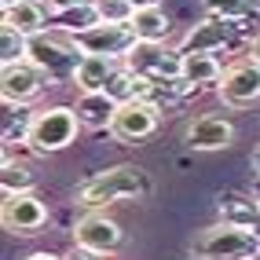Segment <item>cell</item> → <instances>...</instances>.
<instances>
[{
    "label": "cell",
    "instance_id": "1",
    "mask_svg": "<svg viewBox=\"0 0 260 260\" xmlns=\"http://www.w3.org/2000/svg\"><path fill=\"white\" fill-rule=\"evenodd\" d=\"M143 194H150V176L140 165L125 161V165H110V169L95 172V176L81 180L74 190V202L88 213H99L114 202H132V198H143Z\"/></svg>",
    "mask_w": 260,
    "mask_h": 260
},
{
    "label": "cell",
    "instance_id": "2",
    "mask_svg": "<svg viewBox=\"0 0 260 260\" xmlns=\"http://www.w3.org/2000/svg\"><path fill=\"white\" fill-rule=\"evenodd\" d=\"M194 260H256L260 256V235L256 228H242V223H213L202 228L187 242Z\"/></svg>",
    "mask_w": 260,
    "mask_h": 260
},
{
    "label": "cell",
    "instance_id": "3",
    "mask_svg": "<svg viewBox=\"0 0 260 260\" xmlns=\"http://www.w3.org/2000/svg\"><path fill=\"white\" fill-rule=\"evenodd\" d=\"M81 51L74 44L70 33H37V37H29V62L37 66V70L48 77V81H62V77H70L77 74V66H81Z\"/></svg>",
    "mask_w": 260,
    "mask_h": 260
},
{
    "label": "cell",
    "instance_id": "4",
    "mask_svg": "<svg viewBox=\"0 0 260 260\" xmlns=\"http://www.w3.org/2000/svg\"><path fill=\"white\" fill-rule=\"evenodd\" d=\"M77 132H81V117L74 107H48V110H37L29 147L37 154H59L66 147H74Z\"/></svg>",
    "mask_w": 260,
    "mask_h": 260
},
{
    "label": "cell",
    "instance_id": "5",
    "mask_svg": "<svg viewBox=\"0 0 260 260\" xmlns=\"http://www.w3.org/2000/svg\"><path fill=\"white\" fill-rule=\"evenodd\" d=\"M161 125V107H154V103L147 99H132V103H121L114 121H110V136L117 143H143L147 136H154Z\"/></svg>",
    "mask_w": 260,
    "mask_h": 260
},
{
    "label": "cell",
    "instance_id": "6",
    "mask_svg": "<svg viewBox=\"0 0 260 260\" xmlns=\"http://www.w3.org/2000/svg\"><path fill=\"white\" fill-rule=\"evenodd\" d=\"M0 223L4 231L29 238L41 235V228L48 223V205L37 190H22V194H4V205H0Z\"/></svg>",
    "mask_w": 260,
    "mask_h": 260
},
{
    "label": "cell",
    "instance_id": "7",
    "mask_svg": "<svg viewBox=\"0 0 260 260\" xmlns=\"http://www.w3.org/2000/svg\"><path fill=\"white\" fill-rule=\"evenodd\" d=\"M249 29L242 22H223V19H202L194 22L183 41H180V51H209V55H220L223 48H238V41H246Z\"/></svg>",
    "mask_w": 260,
    "mask_h": 260
},
{
    "label": "cell",
    "instance_id": "8",
    "mask_svg": "<svg viewBox=\"0 0 260 260\" xmlns=\"http://www.w3.org/2000/svg\"><path fill=\"white\" fill-rule=\"evenodd\" d=\"M125 66L136 70L140 77H150V81H180L183 77V55L180 51H169L165 44H147V41H140L125 55Z\"/></svg>",
    "mask_w": 260,
    "mask_h": 260
},
{
    "label": "cell",
    "instance_id": "9",
    "mask_svg": "<svg viewBox=\"0 0 260 260\" xmlns=\"http://www.w3.org/2000/svg\"><path fill=\"white\" fill-rule=\"evenodd\" d=\"M74 44L81 55H107V59H125L128 51L140 44L128 26H114V22H99L84 33H74Z\"/></svg>",
    "mask_w": 260,
    "mask_h": 260
},
{
    "label": "cell",
    "instance_id": "10",
    "mask_svg": "<svg viewBox=\"0 0 260 260\" xmlns=\"http://www.w3.org/2000/svg\"><path fill=\"white\" fill-rule=\"evenodd\" d=\"M216 95L223 107L231 110H242V107H253V103L260 99V66L253 59H242L235 66H228L216 84Z\"/></svg>",
    "mask_w": 260,
    "mask_h": 260
},
{
    "label": "cell",
    "instance_id": "11",
    "mask_svg": "<svg viewBox=\"0 0 260 260\" xmlns=\"http://www.w3.org/2000/svg\"><path fill=\"white\" fill-rule=\"evenodd\" d=\"M44 84H48V77L29 59L0 70V95H4V107H29V103L44 92Z\"/></svg>",
    "mask_w": 260,
    "mask_h": 260
},
{
    "label": "cell",
    "instance_id": "12",
    "mask_svg": "<svg viewBox=\"0 0 260 260\" xmlns=\"http://www.w3.org/2000/svg\"><path fill=\"white\" fill-rule=\"evenodd\" d=\"M121 242H125V231L107 213H84L74 223V246H84V249H95V253L110 256V253L121 249Z\"/></svg>",
    "mask_w": 260,
    "mask_h": 260
},
{
    "label": "cell",
    "instance_id": "13",
    "mask_svg": "<svg viewBox=\"0 0 260 260\" xmlns=\"http://www.w3.org/2000/svg\"><path fill=\"white\" fill-rule=\"evenodd\" d=\"M183 143L190 150H205V154L223 150V147L235 143V125L228 117H220V114H202L183 128Z\"/></svg>",
    "mask_w": 260,
    "mask_h": 260
},
{
    "label": "cell",
    "instance_id": "14",
    "mask_svg": "<svg viewBox=\"0 0 260 260\" xmlns=\"http://www.w3.org/2000/svg\"><path fill=\"white\" fill-rule=\"evenodd\" d=\"M74 110L81 117V128H92V132H110V121L117 114V103L107 92H81Z\"/></svg>",
    "mask_w": 260,
    "mask_h": 260
},
{
    "label": "cell",
    "instance_id": "15",
    "mask_svg": "<svg viewBox=\"0 0 260 260\" xmlns=\"http://www.w3.org/2000/svg\"><path fill=\"white\" fill-rule=\"evenodd\" d=\"M48 15H51V8H44V0H22V4L4 8V26L26 33V37H37L48 26Z\"/></svg>",
    "mask_w": 260,
    "mask_h": 260
},
{
    "label": "cell",
    "instance_id": "16",
    "mask_svg": "<svg viewBox=\"0 0 260 260\" xmlns=\"http://www.w3.org/2000/svg\"><path fill=\"white\" fill-rule=\"evenodd\" d=\"M216 209L223 223H242V228H256L260 223V202L253 194H238V190H223L216 198Z\"/></svg>",
    "mask_w": 260,
    "mask_h": 260
},
{
    "label": "cell",
    "instance_id": "17",
    "mask_svg": "<svg viewBox=\"0 0 260 260\" xmlns=\"http://www.w3.org/2000/svg\"><path fill=\"white\" fill-rule=\"evenodd\" d=\"M183 55V81L194 84V88H202V84H220L223 77V66L216 55H209V51H180Z\"/></svg>",
    "mask_w": 260,
    "mask_h": 260
},
{
    "label": "cell",
    "instance_id": "18",
    "mask_svg": "<svg viewBox=\"0 0 260 260\" xmlns=\"http://www.w3.org/2000/svg\"><path fill=\"white\" fill-rule=\"evenodd\" d=\"M117 70V59H107V55H81V66L74 74V84L81 92H103V84H107Z\"/></svg>",
    "mask_w": 260,
    "mask_h": 260
},
{
    "label": "cell",
    "instance_id": "19",
    "mask_svg": "<svg viewBox=\"0 0 260 260\" xmlns=\"http://www.w3.org/2000/svg\"><path fill=\"white\" fill-rule=\"evenodd\" d=\"M128 29L136 33V41H147V44H165L169 37V15L158 8H140L128 19Z\"/></svg>",
    "mask_w": 260,
    "mask_h": 260
},
{
    "label": "cell",
    "instance_id": "20",
    "mask_svg": "<svg viewBox=\"0 0 260 260\" xmlns=\"http://www.w3.org/2000/svg\"><path fill=\"white\" fill-rule=\"evenodd\" d=\"M33 121H37V114L29 107H4V128H0L4 154H11V147H19V143H29Z\"/></svg>",
    "mask_w": 260,
    "mask_h": 260
},
{
    "label": "cell",
    "instance_id": "21",
    "mask_svg": "<svg viewBox=\"0 0 260 260\" xmlns=\"http://www.w3.org/2000/svg\"><path fill=\"white\" fill-rule=\"evenodd\" d=\"M0 187H4V194H22V190H33L37 187V176H33V169L15 161L11 154H4V161H0Z\"/></svg>",
    "mask_w": 260,
    "mask_h": 260
},
{
    "label": "cell",
    "instance_id": "22",
    "mask_svg": "<svg viewBox=\"0 0 260 260\" xmlns=\"http://www.w3.org/2000/svg\"><path fill=\"white\" fill-rule=\"evenodd\" d=\"M29 59V37L11 26H0V66H15Z\"/></svg>",
    "mask_w": 260,
    "mask_h": 260
},
{
    "label": "cell",
    "instance_id": "23",
    "mask_svg": "<svg viewBox=\"0 0 260 260\" xmlns=\"http://www.w3.org/2000/svg\"><path fill=\"white\" fill-rule=\"evenodd\" d=\"M205 19H223V22H246L249 19V0H202Z\"/></svg>",
    "mask_w": 260,
    "mask_h": 260
},
{
    "label": "cell",
    "instance_id": "24",
    "mask_svg": "<svg viewBox=\"0 0 260 260\" xmlns=\"http://www.w3.org/2000/svg\"><path fill=\"white\" fill-rule=\"evenodd\" d=\"M103 19H99V11H95V4H81V8H70V11H62L59 15V29L62 33H84V29H92V26H99Z\"/></svg>",
    "mask_w": 260,
    "mask_h": 260
},
{
    "label": "cell",
    "instance_id": "25",
    "mask_svg": "<svg viewBox=\"0 0 260 260\" xmlns=\"http://www.w3.org/2000/svg\"><path fill=\"white\" fill-rule=\"evenodd\" d=\"M99 19L103 22H114V26H128V19L136 15V8L128 4V0H92Z\"/></svg>",
    "mask_w": 260,
    "mask_h": 260
},
{
    "label": "cell",
    "instance_id": "26",
    "mask_svg": "<svg viewBox=\"0 0 260 260\" xmlns=\"http://www.w3.org/2000/svg\"><path fill=\"white\" fill-rule=\"evenodd\" d=\"M62 260H110L107 253H95V249H84V246H70L62 253Z\"/></svg>",
    "mask_w": 260,
    "mask_h": 260
},
{
    "label": "cell",
    "instance_id": "27",
    "mask_svg": "<svg viewBox=\"0 0 260 260\" xmlns=\"http://www.w3.org/2000/svg\"><path fill=\"white\" fill-rule=\"evenodd\" d=\"M81 4H92V0H48L51 15H62V11H70V8H81Z\"/></svg>",
    "mask_w": 260,
    "mask_h": 260
},
{
    "label": "cell",
    "instance_id": "28",
    "mask_svg": "<svg viewBox=\"0 0 260 260\" xmlns=\"http://www.w3.org/2000/svg\"><path fill=\"white\" fill-rule=\"evenodd\" d=\"M26 260H62V256H55V253H48V249H41V253H29Z\"/></svg>",
    "mask_w": 260,
    "mask_h": 260
},
{
    "label": "cell",
    "instance_id": "29",
    "mask_svg": "<svg viewBox=\"0 0 260 260\" xmlns=\"http://www.w3.org/2000/svg\"><path fill=\"white\" fill-rule=\"evenodd\" d=\"M128 4H132L136 11H140V8H158V4H161V0H128Z\"/></svg>",
    "mask_w": 260,
    "mask_h": 260
},
{
    "label": "cell",
    "instance_id": "30",
    "mask_svg": "<svg viewBox=\"0 0 260 260\" xmlns=\"http://www.w3.org/2000/svg\"><path fill=\"white\" fill-rule=\"evenodd\" d=\"M249 165H253V176H260V147L253 150V158H249Z\"/></svg>",
    "mask_w": 260,
    "mask_h": 260
},
{
    "label": "cell",
    "instance_id": "31",
    "mask_svg": "<svg viewBox=\"0 0 260 260\" xmlns=\"http://www.w3.org/2000/svg\"><path fill=\"white\" fill-rule=\"evenodd\" d=\"M249 194H253V198H256V202H260V176H256V180H253V190H249Z\"/></svg>",
    "mask_w": 260,
    "mask_h": 260
},
{
    "label": "cell",
    "instance_id": "32",
    "mask_svg": "<svg viewBox=\"0 0 260 260\" xmlns=\"http://www.w3.org/2000/svg\"><path fill=\"white\" fill-rule=\"evenodd\" d=\"M253 62H256V66H260V41H256V44H253Z\"/></svg>",
    "mask_w": 260,
    "mask_h": 260
},
{
    "label": "cell",
    "instance_id": "33",
    "mask_svg": "<svg viewBox=\"0 0 260 260\" xmlns=\"http://www.w3.org/2000/svg\"><path fill=\"white\" fill-rule=\"evenodd\" d=\"M0 4H4V8H11V4H22V0H0Z\"/></svg>",
    "mask_w": 260,
    "mask_h": 260
},
{
    "label": "cell",
    "instance_id": "34",
    "mask_svg": "<svg viewBox=\"0 0 260 260\" xmlns=\"http://www.w3.org/2000/svg\"><path fill=\"white\" fill-rule=\"evenodd\" d=\"M253 8H256V11H260V0H253Z\"/></svg>",
    "mask_w": 260,
    "mask_h": 260
}]
</instances>
